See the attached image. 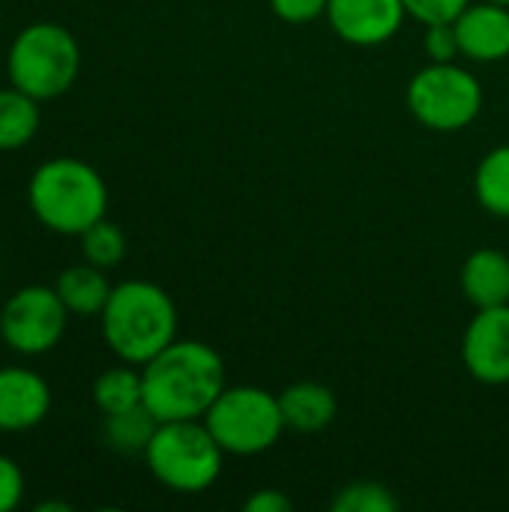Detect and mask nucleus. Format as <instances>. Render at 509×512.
I'll return each instance as SVG.
<instances>
[{"label":"nucleus","instance_id":"obj_1","mask_svg":"<svg viewBox=\"0 0 509 512\" xmlns=\"http://www.w3.org/2000/svg\"><path fill=\"white\" fill-rule=\"evenodd\" d=\"M144 408L159 423L204 420L225 384V363L216 348L195 339H174L141 366Z\"/></svg>","mask_w":509,"mask_h":512},{"label":"nucleus","instance_id":"obj_2","mask_svg":"<svg viewBox=\"0 0 509 512\" xmlns=\"http://www.w3.org/2000/svg\"><path fill=\"white\" fill-rule=\"evenodd\" d=\"M99 330L120 363L144 366L177 339V306L162 285L126 279L111 288L99 312Z\"/></svg>","mask_w":509,"mask_h":512},{"label":"nucleus","instance_id":"obj_3","mask_svg":"<svg viewBox=\"0 0 509 512\" xmlns=\"http://www.w3.org/2000/svg\"><path fill=\"white\" fill-rule=\"evenodd\" d=\"M27 207L45 231L81 237L90 225L108 216V186L90 162L57 156L30 174Z\"/></svg>","mask_w":509,"mask_h":512},{"label":"nucleus","instance_id":"obj_4","mask_svg":"<svg viewBox=\"0 0 509 512\" xmlns=\"http://www.w3.org/2000/svg\"><path fill=\"white\" fill-rule=\"evenodd\" d=\"M81 72V48L69 27L33 21L21 27L6 51V78L27 96L48 102L63 96Z\"/></svg>","mask_w":509,"mask_h":512},{"label":"nucleus","instance_id":"obj_5","mask_svg":"<svg viewBox=\"0 0 509 512\" xmlns=\"http://www.w3.org/2000/svg\"><path fill=\"white\" fill-rule=\"evenodd\" d=\"M144 462L159 486L177 495H198L219 480L225 450L216 444L204 420H174L156 426Z\"/></svg>","mask_w":509,"mask_h":512},{"label":"nucleus","instance_id":"obj_6","mask_svg":"<svg viewBox=\"0 0 509 512\" xmlns=\"http://www.w3.org/2000/svg\"><path fill=\"white\" fill-rule=\"evenodd\" d=\"M204 426L225 456H258L276 447L285 432L279 396L261 387H225L204 414Z\"/></svg>","mask_w":509,"mask_h":512},{"label":"nucleus","instance_id":"obj_7","mask_svg":"<svg viewBox=\"0 0 509 512\" xmlns=\"http://www.w3.org/2000/svg\"><path fill=\"white\" fill-rule=\"evenodd\" d=\"M408 111L432 132H462L483 111V84L456 60L429 63L408 84Z\"/></svg>","mask_w":509,"mask_h":512},{"label":"nucleus","instance_id":"obj_8","mask_svg":"<svg viewBox=\"0 0 509 512\" xmlns=\"http://www.w3.org/2000/svg\"><path fill=\"white\" fill-rule=\"evenodd\" d=\"M69 327V309L54 285H24L3 303L0 342L18 357L51 354Z\"/></svg>","mask_w":509,"mask_h":512},{"label":"nucleus","instance_id":"obj_9","mask_svg":"<svg viewBox=\"0 0 509 512\" xmlns=\"http://www.w3.org/2000/svg\"><path fill=\"white\" fill-rule=\"evenodd\" d=\"M462 363L480 384H509V303L477 309L462 339Z\"/></svg>","mask_w":509,"mask_h":512},{"label":"nucleus","instance_id":"obj_10","mask_svg":"<svg viewBox=\"0 0 509 512\" xmlns=\"http://www.w3.org/2000/svg\"><path fill=\"white\" fill-rule=\"evenodd\" d=\"M324 18L342 42L375 48L402 30L408 12L402 0H330Z\"/></svg>","mask_w":509,"mask_h":512},{"label":"nucleus","instance_id":"obj_11","mask_svg":"<svg viewBox=\"0 0 509 512\" xmlns=\"http://www.w3.org/2000/svg\"><path fill=\"white\" fill-rule=\"evenodd\" d=\"M51 414L48 381L27 366H0V432L36 429Z\"/></svg>","mask_w":509,"mask_h":512},{"label":"nucleus","instance_id":"obj_12","mask_svg":"<svg viewBox=\"0 0 509 512\" xmlns=\"http://www.w3.org/2000/svg\"><path fill=\"white\" fill-rule=\"evenodd\" d=\"M453 27L462 57L474 63H498L509 57V6L492 0L471 3Z\"/></svg>","mask_w":509,"mask_h":512},{"label":"nucleus","instance_id":"obj_13","mask_svg":"<svg viewBox=\"0 0 509 512\" xmlns=\"http://www.w3.org/2000/svg\"><path fill=\"white\" fill-rule=\"evenodd\" d=\"M462 291L474 309H492L509 303V258L501 249H477L465 258L459 273Z\"/></svg>","mask_w":509,"mask_h":512},{"label":"nucleus","instance_id":"obj_14","mask_svg":"<svg viewBox=\"0 0 509 512\" xmlns=\"http://www.w3.org/2000/svg\"><path fill=\"white\" fill-rule=\"evenodd\" d=\"M285 429H294L300 435H315L324 432L336 414H339V399L327 384L318 381H297L279 393Z\"/></svg>","mask_w":509,"mask_h":512},{"label":"nucleus","instance_id":"obj_15","mask_svg":"<svg viewBox=\"0 0 509 512\" xmlns=\"http://www.w3.org/2000/svg\"><path fill=\"white\" fill-rule=\"evenodd\" d=\"M111 288L114 285L108 282L105 270L87 261L66 267L54 279V291L60 294L63 306L69 309V315H78V318H99V312L105 309L111 297Z\"/></svg>","mask_w":509,"mask_h":512},{"label":"nucleus","instance_id":"obj_16","mask_svg":"<svg viewBox=\"0 0 509 512\" xmlns=\"http://www.w3.org/2000/svg\"><path fill=\"white\" fill-rule=\"evenodd\" d=\"M39 99L27 96L18 87H0V153L27 147L42 123Z\"/></svg>","mask_w":509,"mask_h":512},{"label":"nucleus","instance_id":"obj_17","mask_svg":"<svg viewBox=\"0 0 509 512\" xmlns=\"http://www.w3.org/2000/svg\"><path fill=\"white\" fill-rule=\"evenodd\" d=\"M93 405L99 408V414H120L129 408L144 405V381H141V366L132 363H120L105 369L96 381H93Z\"/></svg>","mask_w":509,"mask_h":512},{"label":"nucleus","instance_id":"obj_18","mask_svg":"<svg viewBox=\"0 0 509 512\" xmlns=\"http://www.w3.org/2000/svg\"><path fill=\"white\" fill-rule=\"evenodd\" d=\"M474 198L486 213L509 219V144L492 147L480 159L474 171Z\"/></svg>","mask_w":509,"mask_h":512},{"label":"nucleus","instance_id":"obj_19","mask_svg":"<svg viewBox=\"0 0 509 512\" xmlns=\"http://www.w3.org/2000/svg\"><path fill=\"white\" fill-rule=\"evenodd\" d=\"M159 420L144 408H129L120 414H105L102 417V441L123 456H144Z\"/></svg>","mask_w":509,"mask_h":512},{"label":"nucleus","instance_id":"obj_20","mask_svg":"<svg viewBox=\"0 0 509 512\" xmlns=\"http://www.w3.org/2000/svg\"><path fill=\"white\" fill-rule=\"evenodd\" d=\"M78 240H81V258L93 267L111 270L126 258V234L108 216L90 225Z\"/></svg>","mask_w":509,"mask_h":512},{"label":"nucleus","instance_id":"obj_21","mask_svg":"<svg viewBox=\"0 0 509 512\" xmlns=\"http://www.w3.org/2000/svg\"><path fill=\"white\" fill-rule=\"evenodd\" d=\"M333 512H396L399 510V498L393 495V489H387L384 483L375 480H354L348 486H342L333 495Z\"/></svg>","mask_w":509,"mask_h":512},{"label":"nucleus","instance_id":"obj_22","mask_svg":"<svg viewBox=\"0 0 509 512\" xmlns=\"http://www.w3.org/2000/svg\"><path fill=\"white\" fill-rule=\"evenodd\" d=\"M402 6L411 18H417L426 27V24L456 21L471 6V0H402Z\"/></svg>","mask_w":509,"mask_h":512},{"label":"nucleus","instance_id":"obj_23","mask_svg":"<svg viewBox=\"0 0 509 512\" xmlns=\"http://www.w3.org/2000/svg\"><path fill=\"white\" fill-rule=\"evenodd\" d=\"M423 51H426L429 63H450V60H456L462 51H459V36H456L453 21H444V24H426V33H423Z\"/></svg>","mask_w":509,"mask_h":512},{"label":"nucleus","instance_id":"obj_24","mask_svg":"<svg viewBox=\"0 0 509 512\" xmlns=\"http://www.w3.org/2000/svg\"><path fill=\"white\" fill-rule=\"evenodd\" d=\"M24 492H27V480H24L21 465L12 456L0 453V512H12L15 507H21Z\"/></svg>","mask_w":509,"mask_h":512},{"label":"nucleus","instance_id":"obj_25","mask_svg":"<svg viewBox=\"0 0 509 512\" xmlns=\"http://www.w3.org/2000/svg\"><path fill=\"white\" fill-rule=\"evenodd\" d=\"M327 3L330 0H270V9L276 12V18L288 24H309L327 15Z\"/></svg>","mask_w":509,"mask_h":512},{"label":"nucleus","instance_id":"obj_26","mask_svg":"<svg viewBox=\"0 0 509 512\" xmlns=\"http://www.w3.org/2000/svg\"><path fill=\"white\" fill-rule=\"evenodd\" d=\"M246 512H291L294 501L282 492V489H255L246 501H243Z\"/></svg>","mask_w":509,"mask_h":512},{"label":"nucleus","instance_id":"obj_27","mask_svg":"<svg viewBox=\"0 0 509 512\" xmlns=\"http://www.w3.org/2000/svg\"><path fill=\"white\" fill-rule=\"evenodd\" d=\"M72 507L66 501H39L36 504V512H69Z\"/></svg>","mask_w":509,"mask_h":512},{"label":"nucleus","instance_id":"obj_28","mask_svg":"<svg viewBox=\"0 0 509 512\" xmlns=\"http://www.w3.org/2000/svg\"><path fill=\"white\" fill-rule=\"evenodd\" d=\"M492 3H501V6H509V0H492Z\"/></svg>","mask_w":509,"mask_h":512},{"label":"nucleus","instance_id":"obj_29","mask_svg":"<svg viewBox=\"0 0 509 512\" xmlns=\"http://www.w3.org/2000/svg\"><path fill=\"white\" fill-rule=\"evenodd\" d=\"M0 330H3V306H0Z\"/></svg>","mask_w":509,"mask_h":512},{"label":"nucleus","instance_id":"obj_30","mask_svg":"<svg viewBox=\"0 0 509 512\" xmlns=\"http://www.w3.org/2000/svg\"><path fill=\"white\" fill-rule=\"evenodd\" d=\"M0 27H3V18H0Z\"/></svg>","mask_w":509,"mask_h":512}]
</instances>
